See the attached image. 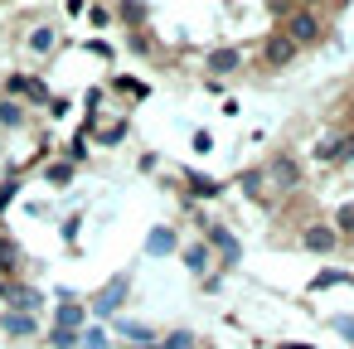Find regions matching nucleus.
Returning a JSON list of instances; mask_svg holds the SVG:
<instances>
[{
    "mask_svg": "<svg viewBox=\"0 0 354 349\" xmlns=\"http://www.w3.org/2000/svg\"><path fill=\"white\" fill-rule=\"evenodd\" d=\"M286 39L301 49V44H315L320 39V15L315 10H291L286 15Z\"/></svg>",
    "mask_w": 354,
    "mask_h": 349,
    "instance_id": "nucleus-1",
    "label": "nucleus"
},
{
    "mask_svg": "<svg viewBox=\"0 0 354 349\" xmlns=\"http://www.w3.org/2000/svg\"><path fill=\"white\" fill-rule=\"evenodd\" d=\"M243 68V54L238 49H214L209 54V73H238Z\"/></svg>",
    "mask_w": 354,
    "mask_h": 349,
    "instance_id": "nucleus-2",
    "label": "nucleus"
},
{
    "mask_svg": "<svg viewBox=\"0 0 354 349\" xmlns=\"http://www.w3.org/2000/svg\"><path fill=\"white\" fill-rule=\"evenodd\" d=\"M335 243H339V233H335V228H325V223L306 228V247H310V252H330Z\"/></svg>",
    "mask_w": 354,
    "mask_h": 349,
    "instance_id": "nucleus-3",
    "label": "nucleus"
},
{
    "mask_svg": "<svg viewBox=\"0 0 354 349\" xmlns=\"http://www.w3.org/2000/svg\"><path fill=\"white\" fill-rule=\"evenodd\" d=\"M267 59H272V64H291V59H296V44H291L286 35H277V39H267Z\"/></svg>",
    "mask_w": 354,
    "mask_h": 349,
    "instance_id": "nucleus-4",
    "label": "nucleus"
},
{
    "mask_svg": "<svg viewBox=\"0 0 354 349\" xmlns=\"http://www.w3.org/2000/svg\"><path fill=\"white\" fill-rule=\"evenodd\" d=\"M354 155V136H339L330 146H320V160H349Z\"/></svg>",
    "mask_w": 354,
    "mask_h": 349,
    "instance_id": "nucleus-5",
    "label": "nucleus"
},
{
    "mask_svg": "<svg viewBox=\"0 0 354 349\" xmlns=\"http://www.w3.org/2000/svg\"><path fill=\"white\" fill-rule=\"evenodd\" d=\"M272 180H277V185H286V189H291V185H296V180H301V170H296V160H277V165H272Z\"/></svg>",
    "mask_w": 354,
    "mask_h": 349,
    "instance_id": "nucleus-6",
    "label": "nucleus"
},
{
    "mask_svg": "<svg viewBox=\"0 0 354 349\" xmlns=\"http://www.w3.org/2000/svg\"><path fill=\"white\" fill-rule=\"evenodd\" d=\"M6 330H15V334H30V330H35V320H30V315H6Z\"/></svg>",
    "mask_w": 354,
    "mask_h": 349,
    "instance_id": "nucleus-7",
    "label": "nucleus"
},
{
    "mask_svg": "<svg viewBox=\"0 0 354 349\" xmlns=\"http://www.w3.org/2000/svg\"><path fill=\"white\" fill-rule=\"evenodd\" d=\"M335 228H339V233H354V204H344V209L335 214Z\"/></svg>",
    "mask_w": 354,
    "mask_h": 349,
    "instance_id": "nucleus-8",
    "label": "nucleus"
},
{
    "mask_svg": "<svg viewBox=\"0 0 354 349\" xmlns=\"http://www.w3.org/2000/svg\"><path fill=\"white\" fill-rule=\"evenodd\" d=\"M0 122H6V126H20V122H25V112H20L15 102H6V107H0Z\"/></svg>",
    "mask_w": 354,
    "mask_h": 349,
    "instance_id": "nucleus-9",
    "label": "nucleus"
},
{
    "mask_svg": "<svg viewBox=\"0 0 354 349\" xmlns=\"http://www.w3.org/2000/svg\"><path fill=\"white\" fill-rule=\"evenodd\" d=\"M0 272H15V247L0 243Z\"/></svg>",
    "mask_w": 354,
    "mask_h": 349,
    "instance_id": "nucleus-10",
    "label": "nucleus"
},
{
    "mask_svg": "<svg viewBox=\"0 0 354 349\" xmlns=\"http://www.w3.org/2000/svg\"><path fill=\"white\" fill-rule=\"evenodd\" d=\"M49 44H54V35H49V30H35V39H30V49H39V54H44Z\"/></svg>",
    "mask_w": 354,
    "mask_h": 349,
    "instance_id": "nucleus-11",
    "label": "nucleus"
},
{
    "mask_svg": "<svg viewBox=\"0 0 354 349\" xmlns=\"http://www.w3.org/2000/svg\"><path fill=\"white\" fill-rule=\"evenodd\" d=\"M165 247H175V238H170V233H156V238H151V252H165Z\"/></svg>",
    "mask_w": 354,
    "mask_h": 349,
    "instance_id": "nucleus-12",
    "label": "nucleus"
},
{
    "mask_svg": "<svg viewBox=\"0 0 354 349\" xmlns=\"http://www.w3.org/2000/svg\"><path fill=\"white\" fill-rule=\"evenodd\" d=\"M204 267H209V257H204L199 247H189V272H204Z\"/></svg>",
    "mask_w": 354,
    "mask_h": 349,
    "instance_id": "nucleus-13",
    "label": "nucleus"
},
{
    "mask_svg": "<svg viewBox=\"0 0 354 349\" xmlns=\"http://www.w3.org/2000/svg\"><path fill=\"white\" fill-rule=\"evenodd\" d=\"M165 349H189V334H170V344Z\"/></svg>",
    "mask_w": 354,
    "mask_h": 349,
    "instance_id": "nucleus-14",
    "label": "nucleus"
},
{
    "mask_svg": "<svg viewBox=\"0 0 354 349\" xmlns=\"http://www.w3.org/2000/svg\"><path fill=\"white\" fill-rule=\"evenodd\" d=\"M310 6H320V0H296V10H310Z\"/></svg>",
    "mask_w": 354,
    "mask_h": 349,
    "instance_id": "nucleus-15",
    "label": "nucleus"
}]
</instances>
